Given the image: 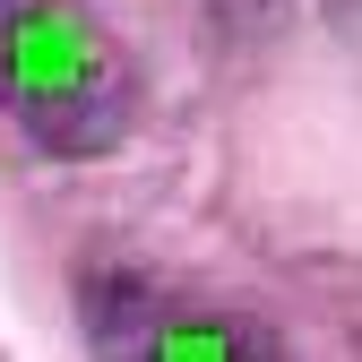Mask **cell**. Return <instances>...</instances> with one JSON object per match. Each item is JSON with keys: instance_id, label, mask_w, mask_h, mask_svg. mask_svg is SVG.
Segmentation results:
<instances>
[{"instance_id": "2", "label": "cell", "mask_w": 362, "mask_h": 362, "mask_svg": "<svg viewBox=\"0 0 362 362\" xmlns=\"http://www.w3.org/2000/svg\"><path fill=\"white\" fill-rule=\"evenodd\" d=\"M147 354L156 362H233V354H276L267 337H250V328H224V320H173V328H147Z\"/></svg>"}, {"instance_id": "1", "label": "cell", "mask_w": 362, "mask_h": 362, "mask_svg": "<svg viewBox=\"0 0 362 362\" xmlns=\"http://www.w3.org/2000/svg\"><path fill=\"white\" fill-rule=\"evenodd\" d=\"M0 104L18 112V129L52 156H104L129 112V86L112 35L78 0H0Z\"/></svg>"}]
</instances>
